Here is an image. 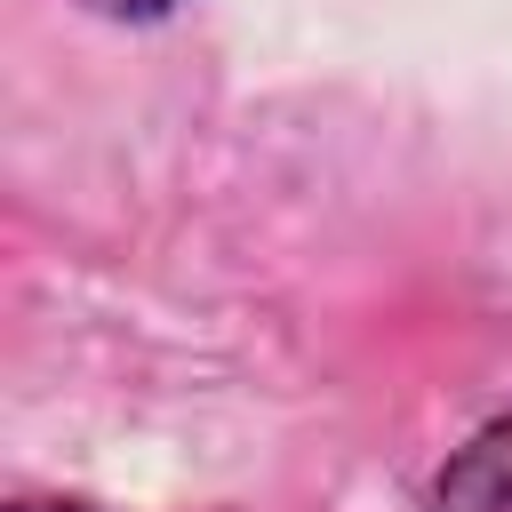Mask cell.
<instances>
[{"instance_id": "6da1fadb", "label": "cell", "mask_w": 512, "mask_h": 512, "mask_svg": "<svg viewBox=\"0 0 512 512\" xmlns=\"http://www.w3.org/2000/svg\"><path fill=\"white\" fill-rule=\"evenodd\" d=\"M424 512H512V408H496L480 432L448 448Z\"/></svg>"}, {"instance_id": "7a4b0ae2", "label": "cell", "mask_w": 512, "mask_h": 512, "mask_svg": "<svg viewBox=\"0 0 512 512\" xmlns=\"http://www.w3.org/2000/svg\"><path fill=\"white\" fill-rule=\"evenodd\" d=\"M72 8H88V16H104V24H160V16H176L184 0H72Z\"/></svg>"}, {"instance_id": "3957f363", "label": "cell", "mask_w": 512, "mask_h": 512, "mask_svg": "<svg viewBox=\"0 0 512 512\" xmlns=\"http://www.w3.org/2000/svg\"><path fill=\"white\" fill-rule=\"evenodd\" d=\"M8 512H112V504H88V496H16Z\"/></svg>"}]
</instances>
